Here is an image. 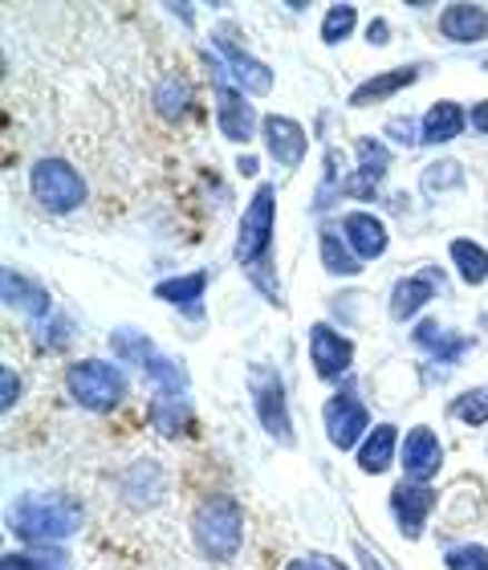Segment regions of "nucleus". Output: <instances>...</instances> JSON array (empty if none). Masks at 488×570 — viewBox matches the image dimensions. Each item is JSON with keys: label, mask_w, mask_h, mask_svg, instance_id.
<instances>
[{"label": "nucleus", "mask_w": 488, "mask_h": 570, "mask_svg": "<svg viewBox=\"0 0 488 570\" xmlns=\"http://www.w3.org/2000/svg\"><path fill=\"white\" fill-rule=\"evenodd\" d=\"M12 534L24 542H61V538L78 534L82 525V505L66 493H24L9 510Z\"/></svg>", "instance_id": "1"}, {"label": "nucleus", "mask_w": 488, "mask_h": 570, "mask_svg": "<svg viewBox=\"0 0 488 570\" xmlns=\"http://www.w3.org/2000/svg\"><path fill=\"white\" fill-rule=\"evenodd\" d=\"M191 534H196V547H200L203 559L228 562L237 559L240 542H245V510H240L237 498H203L196 505V518H191Z\"/></svg>", "instance_id": "2"}, {"label": "nucleus", "mask_w": 488, "mask_h": 570, "mask_svg": "<svg viewBox=\"0 0 488 570\" xmlns=\"http://www.w3.org/2000/svg\"><path fill=\"white\" fill-rule=\"evenodd\" d=\"M66 387H70L73 400L82 407H90V412H110V407H119L122 395H127L122 371L114 367V363H102V358L73 363V367L66 371Z\"/></svg>", "instance_id": "3"}, {"label": "nucleus", "mask_w": 488, "mask_h": 570, "mask_svg": "<svg viewBox=\"0 0 488 570\" xmlns=\"http://www.w3.org/2000/svg\"><path fill=\"white\" fill-rule=\"evenodd\" d=\"M29 188L37 204H46L49 213H73L86 200V184L66 159H37L29 171Z\"/></svg>", "instance_id": "4"}, {"label": "nucleus", "mask_w": 488, "mask_h": 570, "mask_svg": "<svg viewBox=\"0 0 488 570\" xmlns=\"http://www.w3.org/2000/svg\"><path fill=\"white\" fill-rule=\"evenodd\" d=\"M277 188L273 184H261L257 196L245 208V220H240V237H237V262L240 265H257L273 245V225H277Z\"/></svg>", "instance_id": "5"}, {"label": "nucleus", "mask_w": 488, "mask_h": 570, "mask_svg": "<svg viewBox=\"0 0 488 570\" xmlns=\"http://www.w3.org/2000/svg\"><path fill=\"white\" fill-rule=\"evenodd\" d=\"M326 436H330V444L333 449H355L358 440H367V432H370V416H367V407L358 404L355 395L350 392H338L326 404Z\"/></svg>", "instance_id": "6"}, {"label": "nucleus", "mask_w": 488, "mask_h": 570, "mask_svg": "<svg viewBox=\"0 0 488 570\" xmlns=\"http://www.w3.org/2000/svg\"><path fill=\"white\" fill-rule=\"evenodd\" d=\"M216 122H220V131H225L228 142H249L252 131H257V115H252L249 98H245V90H237V86L225 82V70L216 66Z\"/></svg>", "instance_id": "7"}, {"label": "nucleus", "mask_w": 488, "mask_h": 570, "mask_svg": "<svg viewBox=\"0 0 488 570\" xmlns=\"http://www.w3.org/2000/svg\"><path fill=\"white\" fill-rule=\"evenodd\" d=\"M252 395H257V416H261L265 432L281 444H293V424L286 412V387L269 371H252Z\"/></svg>", "instance_id": "8"}, {"label": "nucleus", "mask_w": 488, "mask_h": 570, "mask_svg": "<svg viewBox=\"0 0 488 570\" xmlns=\"http://www.w3.org/2000/svg\"><path fill=\"white\" fill-rule=\"evenodd\" d=\"M444 464V444L431 428H411L404 440V481L428 485L431 476L440 473Z\"/></svg>", "instance_id": "9"}, {"label": "nucleus", "mask_w": 488, "mask_h": 570, "mask_svg": "<svg viewBox=\"0 0 488 570\" xmlns=\"http://www.w3.org/2000/svg\"><path fill=\"white\" fill-rule=\"evenodd\" d=\"M436 510V493L428 485H416V481H399L391 489V513L399 530L407 538H419L424 534V522H428V513Z\"/></svg>", "instance_id": "10"}, {"label": "nucleus", "mask_w": 488, "mask_h": 570, "mask_svg": "<svg viewBox=\"0 0 488 570\" xmlns=\"http://www.w3.org/2000/svg\"><path fill=\"white\" fill-rule=\"evenodd\" d=\"M310 358L322 380H342L350 371V358H355V346L346 343L342 334H333L326 322L310 326Z\"/></svg>", "instance_id": "11"}, {"label": "nucleus", "mask_w": 488, "mask_h": 570, "mask_svg": "<svg viewBox=\"0 0 488 570\" xmlns=\"http://www.w3.org/2000/svg\"><path fill=\"white\" fill-rule=\"evenodd\" d=\"M261 135L277 164L301 167V159H306V131H301L298 122L286 119V115H269V119L261 122Z\"/></svg>", "instance_id": "12"}, {"label": "nucleus", "mask_w": 488, "mask_h": 570, "mask_svg": "<svg viewBox=\"0 0 488 570\" xmlns=\"http://www.w3.org/2000/svg\"><path fill=\"white\" fill-rule=\"evenodd\" d=\"M216 46H220V53L228 58V66H232L245 95H269V90H273V70H269L265 61L249 58L245 49H237V41H228V29L216 33Z\"/></svg>", "instance_id": "13"}, {"label": "nucleus", "mask_w": 488, "mask_h": 570, "mask_svg": "<svg viewBox=\"0 0 488 570\" xmlns=\"http://www.w3.org/2000/svg\"><path fill=\"white\" fill-rule=\"evenodd\" d=\"M387 164H391L387 147L375 139H362L358 142V171H355V179H346L342 191L346 196H358V200H370L375 188H379V179L387 176Z\"/></svg>", "instance_id": "14"}, {"label": "nucleus", "mask_w": 488, "mask_h": 570, "mask_svg": "<svg viewBox=\"0 0 488 570\" xmlns=\"http://www.w3.org/2000/svg\"><path fill=\"white\" fill-rule=\"evenodd\" d=\"M342 233H346V245L355 249L358 262H375L387 253V228L382 220H375L370 213H350L342 220Z\"/></svg>", "instance_id": "15"}, {"label": "nucleus", "mask_w": 488, "mask_h": 570, "mask_svg": "<svg viewBox=\"0 0 488 570\" xmlns=\"http://www.w3.org/2000/svg\"><path fill=\"white\" fill-rule=\"evenodd\" d=\"M440 33L448 41H460V46L480 41V37H488V9H480V4H452L440 17Z\"/></svg>", "instance_id": "16"}, {"label": "nucleus", "mask_w": 488, "mask_h": 570, "mask_svg": "<svg viewBox=\"0 0 488 570\" xmlns=\"http://www.w3.org/2000/svg\"><path fill=\"white\" fill-rule=\"evenodd\" d=\"M431 297H436V277H431V274L404 277V282L395 285V294H391V318L395 322L416 318V314L428 306Z\"/></svg>", "instance_id": "17"}, {"label": "nucleus", "mask_w": 488, "mask_h": 570, "mask_svg": "<svg viewBox=\"0 0 488 570\" xmlns=\"http://www.w3.org/2000/svg\"><path fill=\"white\" fill-rule=\"evenodd\" d=\"M0 285H4V302L24 309V314H33V318H46L49 309H53L46 289H41L37 282H29V277H21L17 269H4V274H0Z\"/></svg>", "instance_id": "18"}, {"label": "nucleus", "mask_w": 488, "mask_h": 570, "mask_svg": "<svg viewBox=\"0 0 488 570\" xmlns=\"http://www.w3.org/2000/svg\"><path fill=\"white\" fill-rule=\"evenodd\" d=\"M395 444H399V432H395L391 424H375L367 432V440L358 444V469H362V473H382V469H391Z\"/></svg>", "instance_id": "19"}, {"label": "nucleus", "mask_w": 488, "mask_h": 570, "mask_svg": "<svg viewBox=\"0 0 488 570\" xmlns=\"http://www.w3.org/2000/svg\"><path fill=\"white\" fill-rule=\"evenodd\" d=\"M465 110L456 107V102H436V107L424 115V127H419V142H431V147H440V142H452L456 135L465 131Z\"/></svg>", "instance_id": "20"}, {"label": "nucleus", "mask_w": 488, "mask_h": 570, "mask_svg": "<svg viewBox=\"0 0 488 570\" xmlns=\"http://www.w3.org/2000/svg\"><path fill=\"white\" fill-rule=\"evenodd\" d=\"M203 289H208V269H196V274H188V277H167V282H159L156 297H163L171 306L191 309V314H200Z\"/></svg>", "instance_id": "21"}, {"label": "nucleus", "mask_w": 488, "mask_h": 570, "mask_svg": "<svg viewBox=\"0 0 488 570\" xmlns=\"http://www.w3.org/2000/svg\"><path fill=\"white\" fill-rule=\"evenodd\" d=\"M419 78V66H404V70H387L379 73V78H370V82H362L350 95V107H370V102H382V98H391L395 90H404V86H411Z\"/></svg>", "instance_id": "22"}, {"label": "nucleus", "mask_w": 488, "mask_h": 570, "mask_svg": "<svg viewBox=\"0 0 488 570\" xmlns=\"http://www.w3.org/2000/svg\"><path fill=\"white\" fill-rule=\"evenodd\" d=\"M151 424H156L163 436H183V428L191 424L188 400H179V395H159L156 404H151Z\"/></svg>", "instance_id": "23"}, {"label": "nucleus", "mask_w": 488, "mask_h": 570, "mask_svg": "<svg viewBox=\"0 0 488 570\" xmlns=\"http://www.w3.org/2000/svg\"><path fill=\"white\" fill-rule=\"evenodd\" d=\"M452 262L460 269L468 285H485L488 282V253L480 249L477 240H452Z\"/></svg>", "instance_id": "24"}, {"label": "nucleus", "mask_w": 488, "mask_h": 570, "mask_svg": "<svg viewBox=\"0 0 488 570\" xmlns=\"http://www.w3.org/2000/svg\"><path fill=\"white\" fill-rule=\"evenodd\" d=\"M110 351L122 358V363H135V367H147V358L156 355V343L139 331H114L110 334Z\"/></svg>", "instance_id": "25"}, {"label": "nucleus", "mask_w": 488, "mask_h": 570, "mask_svg": "<svg viewBox=\"0 0 488 570\" xmlns=\"http://www.w3.org/2000/svg\"><path fill=\"white\" fill-rule=\"evenodd\" d=\"M322 265L338 277H355L358 274V257L350 253V245H346L338 233H330V228L322 233Z\"/></svg>", "instance_id": "26"}, {"label": "nucleus", "mask_w": 488, "mask_h": 570, "mask_svg": "<svg viewBox=\"0 0 488 570\" xmlns=\"http://www.w3.org/2000/svg\"><path fill=\"white\" fill-rule=\"evenodd\" d=\"M188 102H191V90H188V82H183L179 73H171V78H163V82H159L156 107H159V115H163V119H179V115L188 110Z\"/></svg>", "instance_id": "27"}, {"label": "nucleus", "mask_w": 488, "mask_h": 570, "mask_svg": "<svg viewBox=\"0 0 488 570\" xmlns=\"http://www.w3.org/2000/svg\"><path fill=\"white\" fill-rule=\"evenodd\" d=\"M416 343L419 346H431L436 355L444 358V363H452V358H460L468 351V338H448V334L436 326V322H419L416 331Z\"/></svg>", "instance_id": "28"}, {"label": "nucleus", "mask_w": 488, "mask_h": 570, "mask_svg": "<svg viewBox=\"0 0 488 570\" xmlns=\"http://www.w3.org/2000/svg\"><path fill=\"white\" fill-rule=\"evenodd\" d=\"M355 21H358L355 4H330V12H326V21H322V41L326 46L346 41V37L355 33Z\"/></svg>", "instance_id": "29"}, {"label": "nucleus", "mask_w": 488, "mask_h": 570, "mask_svg": "<svg viewBox=\"0 0 488 570\" xmlns=\"http://www.w3.org/2000/svg\"><path fill=\"white\" fill-rule=\"evenodd\" d=\"M456 184H465V171H460V164H452V159L431 164L428 171H424V191H428V196H436V191H444V188H456Z\"/></svg>", "instance_id": "30"}, {"label": "nucleus", "mask_w": 488, "mask_h": 570, "mask_svg": "<svg viewBox=\"0 0 488 570\" xmlns=\"http://www.w3.org/2000/svg\"><path fill=\"white\" fill-rule=\"evenodd\" d=\"M452 416L465 420V424H472V428L488 424V395L485 392H465L452 404Z\"/></svg>", "instance_id": "31"}, {"label": "nucleus", "mask_w": 488, "mask_h": 570, "mask_svg": "<svg viewBox=\"0 0 488 570\" xmlns=\"http://www.w3.org/2000/svg\"><path fill=\"white\" fill-rule=\"evenodd\" d=\"M66 554H4L0 570H66Z\"/></svg>", "instance_id": "32"}, {"label": "nucleus", "mask_w": 488, "mask_h": 570, "mask_svg": "<svg viewBox=\"0 0 488 570\" xmlns=\"http://www.w3.org/2000/svg\"><path fill=\"white\" fill-rule=\"evenodd\" d=\"M448 570H488V550L477 542H465V547H452L444 554Z\"/></svg>", "instance_id": "33"}, {"label": "nucleus", "mask_w": 488, "mask_h": 570, "mask_svg": "<svg viewBox=\"0 0 488 570\" xmlns=\"http://www.w3.org/2000/svg\"><path fill=\"white\" fill-rule=\"evenodd\" d=\"M0 387H4V400H0V407H4V412H9V407L17 404V392H21V383H17V375H12L9 367L0 371Z\"/></svg>", "instance_id": "34"}, {"label": "nucleus", "mask_w": 488, "mask_h": 570, "mask_svg": "<svg viewBox=\"0 0 488 570\" xmlns=\"http://www.w3.org/2000/svg\"><path fill=\"white\" fill-rule=\"evenodd\" d=\"M387 135H399V142H419L416 139V122L411 119H395V122H387Z\"/></svg>", "instance_id": "35"}, {"label": "nucleus", "mask_w": 488, "mask_h": 570, "mask_svg": "<svg viewBox=\"0 0 488 570\" xmlns=\"http://www.w3.org/2000/svg\"><path fill=\"white\" fill-rule=\"evenodd\" d=\"M286 570H342V567L330 559H298V562H289Z\"/></svg>", "instance_id": "36"}, {"label": "nucleus", "mask_w": 488, "mask_h": 570, "mask_svg": "<svg viewBox=\"0 0 488 570\" xmlns=\"http://www.w3.org/2000/svg\"><path fill=\"white\" fill-rule=\"evenodd\" d=\"M472 127H477L480 135H488V102H480V107H472Z\"/></svg>", "instance_id": "37"}, {"label": "nucleus", "mask_w": 488, "mask_h": 570, "mask_svg": "<svg viewBox=\"0 0 488 570\" xmlns=\"http://www.w3.org/2000/svg\"><path fill=\"white\" fill-rule=\"evenodd\" d=\"M367 37H370V46H387V21H375V24H370Z\"/></svg>", "instance_id": "38"}, {"label": "nucleus", "mask_w": 488, "mask_h": 570, "mask_svg": "<svg viewBox=\"0 0 488 570\" xmlns=\"http://www.w3.org/2000/svg\"><path fill=\"white\" fill-rule=\"evenodd\" d=\"M358 559L367 562V570H382L379 562H375V559H370V554H367V547H358Z\"/></svg>", "instance_id": "39"}]
</instances>
